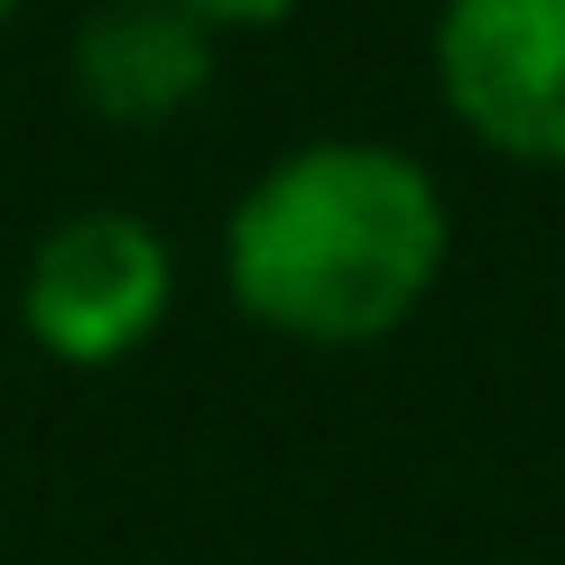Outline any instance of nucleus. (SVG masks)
I'll return each instance as SVG.
<instances>
[{
    "label": "nucleus",
    "instance_id": "nucleus-5",
    "mask_svg": "<svg viewBox=\"0 0 565 565\" xmlns=\"http://www.w3.org/2000/svg\"><path fill=\"white\" fill-rule=\"evenodd\" d=\"M195 19H278L288 0H185Z\"/></svg>",
    "mask_w": 565,
    "mask_h": 565
},
{
    "label": "nucleus",
    "instance_id": "nucleus-1",
    "mask_svg": "<svg viewBox=\"0 0 565 565\" xmlns=\"http://www.w3.org/2000/svg\"><path fill=\"white\" fill-rule=\"evenodd\" d=\"M223 269L278 334H390L445 269V195L381 139H306L232 204Z\"/></svg>",
    "mask_w": 565,
    "mask_h": 565
},
{
    "label": "nucleus",
    "instance_id": "nucleus-3",
    "mask_svg": "<svg viewBox=\"0 0 565 565\" xmlns=\"http://www.w3.org/2000/svg\"><path fill=\"white\" fill-rule=\"evenodd\" d=\"M436 75L491 149L565 168V0H445Z\"/></svg>",
    "mask_w": 565,
    "mask_h": 565
},
{
    "label": "nucleus",
    "instance_id": "nucleus-6",
    "mask_svg": "<svg viewBox=\"0 0 565 565\" xmlns=\"http://www.w3.org/2000/svg\"><path fill=\"white\" fill-rule=\"evenodd\" d=\"M0 19H10V0H0Z\"/></svg>",
    "mask_w": 565,
    "mask_h": 565
},
{
    "label": "nucleus",
    "instance_id": "nucleus-2",
    "mask_svg": "<svg viewBox=\"0 0 565 565\" xmlns=\"http://www.w3.org/2000/svg\"><path fill=\"white\" fill-rule=\"evenodd\" d=\"M168 278H177L168 242L149 223L121 214V204H93V214H65L29 250L19 316L56 362H111L168 316Z\"/></svg>",
    "mask_w": 565,
    "mask_h": 565
},
{
    "label": "nucleus",
    "instance_id": "nucleus-4",
    "mask_svg": "<svg viewBox=\"0 0 565 565\" xmlns=\"http://www.w3.org/2000/svg\"><path fill=\"white\" fill-rule=\"evenodd\" d=\"M214 75V19L185 0H93L75 29V84L111 121H158Z\"/></svg>",
    "mask_w": 565,
    "mask_h": 565
}]
</instances>
